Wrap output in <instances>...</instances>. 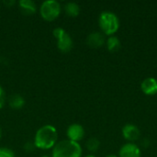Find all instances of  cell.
Wrapping results in <instances>:
<instances>
[{
	"instance_id": "obj_12",
	"label": "cell",
	"mask_w": 157,
	"mask_h": 157,
	"mask_svg": "<svg viewBox=\"0 0 157 157\" xmlns=\"http://www.w3.org/2000/svg\"><path fill=\"white\" fill-rule=\"evenodd\" d=\"M8 103H9V106L14 109H21L24 104H25V100L23 98L22 96H20L19 94H14V95H11L9 99H8Z\"/></svg>"
},
{
	"instance_id": "obj_9",
	"label": "cell",
	"mask_w": 157,
	"mask_h": 157,
	"mask_svg": "<svg viewBox=\"0 0 157 157\" xmlns=\"http://www.w3.org/2000/svg\"><path fill=\"white\" fill-rule=\"evenodd\" d=\"M142 91L147 96H154L157 94V80L154 77L145 78L141 84Z\"/></svg>"
},
{
	"instance_id": "obj_18",
	"label": "cell",
	"mask_w": 157,
	"mask_h": 157,
	"mask_svg": "<svg viewBox=\"0 0 157 157\" xmlns=\"http://www.w3.org/2000/svg\"><path fill=\"white\" fill-rule=\"evenodd\" d=\"M25 150L27 152H31L34 148H35V144H31V143H27L24 146Z\"/></svg>"
},
{
	"instance_id": "obj_11",
	"label": "cell",
	"mask_w": 157,
	"mask_h": 157,
	"mask_svg": "<svg viewBox=\"0 0 157 157\" xmlns=\"http://www.w3.org/2000/svg\"><path fill=\"white\" fill-rule=\"evenodd\" d=\"M18 6H19L21 12L26 16L32 15L37 10L36 4L32 0H19Z\"/></svg>"
},
{
	"instance_id": "obj_1",
	"label": "cell",
	"mask_w": 157,
	"mask_h": 157,
	"mask_svg": "<svg viewBox=\"0 0 157 157\" xmlns=\"http://www.w3.org/2000/svg\"><path fill=\"white\" fill-rule=\"evenodd\" d=\"M57 131L52 125H44L40 128L34 138L35 147L41 150H48L53 148L57 144Z\"/></svg>"
},
{
	"instance_id": "obj_15",
	"label": "cell",
	"mask_w": 157,
	"mask_h": 157,
	"mask_svg": "<svg viewBox=\"0 0 157 157\" xmlns=\"http://www.w3.org/2000/svg\"><path fill=\"white\" fill-rule=\"evenodd\" d=\"M86 146L88 151L90 152H97L99 149L100 146V142L97 138H90L87 140Z\"/></svg>"
},
{
	"instance_id": "obj_5",
	"label": "cell",
	"mask_w": 157,
	"mask_h": 157,
	"mask_svg": "<svg viewBox=\"0 0 157 157\" xmlns=\"http://www.w3.org/2000/svg\"><path fill=\"white\" fill-rule=\"evenodd\" d=\"M52 34L57 40V46L60 51L63 52H68L71 51L73 48L72 37L63 28H55Z\"/></svg>"
},
{
	"instance_id": "obj_10",
	"label": "cell",
	"mask_w": 157,
	"mask_h": 157,
	"mask_svg": "<svg viewBox=\"0 0 157 157\" xmlns=\"http://www.w3.org/2000/svg\"><path fill=\"white\" fill-rule=\"evenodd\" d=\"M105 41H106V40H105L104 35L98 31H95V32L90 33L86 38L87 45L92 47V48H99V47L104 45Z\"/></svg>"
},
{
	"instance_id": "obj_14",
	"label": "cell",
	"mask_w": 157,
	"mask_h": 157,
	"mask_svg": "<svg viewBox=\"0 0 157 157\" xmlns=\"http://www.w3.org/2000/svg\"><path fill=\"white\" fill-rule=\"evenodd\" d=\"M121 40L116 36H110L107 40V47L109 52H116L121 48Z\"/></svg>"
},
{
	"instance_id": "obj_16",
	"label": "cell",
	"mask_w": 157,
	"mask_h": 157,
	"mask_svg": "<svg viewBox=\"0 0 157 157\" xmlns=\"http://www.w3.org/2000/svg\"><path fill=\"white\" fill-rule=\"evenodd\" d=\"M0 157H15V155L8 148H0Z\"/></svg>"
},
{
	"instance_id": "obj_17",
	"label": "cell",
	"mask_w": 157,
	"mask_h": 157,
	"mask_svg": "<svg viewBox=\"0 0 157 157\" xmlns=\"http://www.w3.org/2000/svg\"><path fill=\"white\" fill-rule=\"evenodd\" d=\"M5 102H6V95H5V92H4L2 86H0V109H2L4 107Z\"/></svg>"
},
{
	"instance_id": "obj_23",
	"label": "cell",
	"mask_w": 157,
	"mask_h": 157,
	"mask_svg": "<svg viewBox=\"0 0 157 157\" xmlns=\"http://www.w3.org/2000/svg\"><path fill=\"white\" fill-rule=\"evenodd\" d=\"M41 157H49V156H47V155H43V156H41Z\"/></svg>"
},
{
	"instance_id": "obj_8",
	"label": "cell",
	"mask_w": 157,
	"mask_h": 157,
	"mask_svg": "<svg viewBox=\"0 0 157 157\" xmlns=\"http://www.w3.org/2000/svg\"><path fill=\"white\" fill-rule=\"evenodd\" d=\"M119 157H141V150L136 144L128 143L120 149Z\"/></svg>"
},
{
	"instance_id": "obj_21",
	"label": "cell",
	"mask_w": 157,
	"mask_h": 157,
	"mask_svg": "<svg viewBox=\"0 0 157 157\" xmlns=\"http://www.w3.org/2000/svg\"><path fill=\"white\" fill-rule=\"evenodd\" d=\"M85 157H96L95 155H86V156H85Z\"/></svg>"
},
{
	"instance_id": "obj_6",
	"label": "cell",
	"mask_w": 157,
	"mask_h": 157,
	"mask_svg": "<svg viewBox=\"0 0 157 157\" xmlns=\"http://www.w3.org/2000/svg\"><path fill=\"white\" fill-rule=\"evenodd\" d=\"M84 136H85V130L82 125L74 123L68 127V129H67L68 140L78 143L80 140H82L84 138Z\"/></svg>"
},
{
	"instance_id": "obj_7",
	"label": "cell",
	"mask_w": 157,
	"mask_h": 157,
	"mask_svg": "<svg viewBox=\"0 0 157 157\" xmlns=\"http://www.w3.org/2000/svg\"><path fill=\"white\" fill-rule=\"evenodd\" d=\"M122 135L129 142H135L140 138L141 132L134 124H126L122 128Z\"/></svg>"
},
{
	"instance_id": "obj_22",
	"label": "cell",
	"mask_w": 157,
	"mask_h": 157,
	"mask_svg": "<svg viewBox=\"0 0 157 157\" xmlns=\"http://www.w3.org/2000/svg\"><path fill=\"white\" fill-rule=\"evenodd\" d=\"M1 136H2V131H1V129H0V138H1Z\"/></svg>"
},
{
	"instance_id": "obj_4",
	"label": "cell",
	"mask_w": 157,
	"mask_h": 157,
	"mask_svg": "<svg viewBox=\"0 0 157 157\" xmlns=\"http://www.w3.org/2000/svg\"><path fill=\"white\" fill-rule=\"evenodd\" d=\"M40 13L42 18L47 21H52L57 18L61 13V5L56 0L44 1L40 8Z\"/></svg>"
},
{
	"instance_id": "obj_3",
	"label": "cell",
	"mask_w": 157,
	"mask_h": 157,
	"mask_svg": "<svg viewBox=\"0 0 157 157\" xmlns=\"http://www.w3.org/2000/svg\"><path fill=\"white\" fill-rule=\"evenodd\" d=\"M98 24L102 31L106 35L112 36L117 32L120 27V21L117 15L111 11H104L100 14Z\"/></svg>"
},
{
	"instance_id": "obj_13",
	"label": "cell",
	"mask_w": 157,
	"mask_h": 157,
	"mask_svg": "<svg viewBox=\"0 0 157 157\" xmlns=\"http://www.w3.org/2000/svg\"><path fill=\"white\" fill-rule=\"evenodd\" d=\"M64 11L69 17H77L80 13V6L75 2H68L64 6Z\"/></svg>"
},
{
	"instance_id": "obj_20",
	"label": "cell",
	"mask_w": 157,
	"mask_h": 157,
	"mask_svg": "<svg viewBox=\"0 0 157 157\" xmlns=\"http://www.w3.org/2000/svg\"><path fill=\"white\" fill-rule=\"evenodd\" d=\"M106 157H118V156H116V155H107Z\"/></svg>"
},
{
	"instance_id": "obj_19",
	"label": "cell",
	"mask_w": 157,
	"mask_h": 157,
	"mask_svg": "<svg viewBox=\"0 0 157 157\" xmlns=\"http://www.w3.org/2000/svg\"><path fill=\"white\" fill-rule=\"evenodd\" d=\"M15 3V1H5V4L7 5V6H11Z\"/></svg>"
},
{
	"instance_id": "obj_2",
	"label": "cell",
	"mask_w": 157,
	"mask_h": 157,
	"mask_svg": "<svg viewBox=\"0 0 157 157\" xmlns=\"http://www.w3.org/2000/svg\"><path fill=\"white\" fill-rule=\"evenodd\" d=\"M81 145L71 140L60 141L52 150V157H81Z\"/></svg>"
}]
</instances>
